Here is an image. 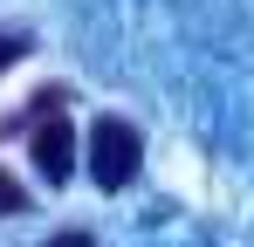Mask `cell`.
<instances>
[{
  "instance_id": "cell-4",
  "label": "cell",
  "mask_w": 254,
  "mask_h": 247,
  "mask_svg": "<svg viewBox=\"0 0 254 247\" xmlns=\"http://www.w3.org/2000/svg\"><path fill=\"white\" fill-rule=\"evenodd\" d=\"M0 213H28V192H21L7 172H0Z\"/></svg>"
},
{
  "instance_id": "cell-3",
  "label": "cell",
  "mask_w": 254,
  "mask_h": 247,
  "mask_svg": "<svg viewBox=\"0 0 254 247\" xmlns=\"http://www.w3.org/2000/svg\"><path fill=\"white\" fill-rule=\"evenodd\" d=\"M21 55H28V35H14V28H0V76H7V69H14Z\"/></svg>"
},
{
  "instance_id": "cell-5",
  "label": "cell",
  "mask_w": 254,
  "mask_h": 247,
  "mask_svg": "<svg viewBox=\"0 0 254 247\" xmlns=\"http://www.w3.org/2000/svg\"><path fill=\"white\" fill-rule=\"evenodd\" d=\"M48 247H96V241H89V234H76V227H69V234H55V241H48Z\"/></svg>"
},
{
  "instance_id": "cell-2",
  "label": "cell",
  "mask_w": 254,
  "mask_h": 247,
  "mask_svg": "<svg viewBox=\"0 0 254 247\" xmlns=\"http://www.w3.org/2000/svg\"><path fill=\"white\" fill-rule=\"evenodd\" d=\"M28 151H35V172H42L48 185H62L69 172H76V124L62 117V110H48L35 124V137H28Z\"/></svg>"
},
{
  "instance_id": "cell-1",
  "label": "cell",
  "mask_w": 254,
  "mask_h": 247,
  "mask_svg": "<svg viewBox=\"0 0 254 247\" xmlns=\"http://www.w3.org/2000/svg\"><path fill=\"white\" fill-rule=\"evenodd\" d=\"M137 165H144V137H137L130 117H96L89 124V179L103 192H124L137 179Z\"/></svg>"
}]
</instances>
